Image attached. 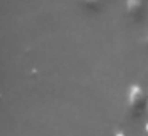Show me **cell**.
<instances>
[{"instance_id":"obj_2","label":"cell","mask_w":148,"mask_h":136,"mask_svg":"<svg viewBox=\"0 0 148 136\" xmlns=\"http://www.w3.org/2000/svg\"><path fill=\"white\" fill-rule=\"evenodd\" d=\"M126 7H127V13L132 16H138L143 8V0H126Z\"/></svg>"},{"instance_id":"obj_4","label":"cell","mask_w":148,"mask_h":136,"mask_svg":"<svg viewBox=\"0 0 148 136\" xmlns=\"http://www.w3.org/2000/svg\"><path fill=\"white\" fill-rule=\"evenodd\" d=\"M115 136H126V135H124V133H121V131H118V133H116Z\"/></svg>"},{"instance_id":"obj_6","label":"cell","mask_w":148,"mask_h":136,"mask_svg":"<svg viewBox=\"0 0 148 136\" xmlns=\"http://www.w3.org/2000/svg\"><path fill=\"white\" fill-rule=\"evenodd\" d=\"M147 110H148V103H147Z\"/></svg>"},{"instance_id":"obj_5","label":"cell","mask_w":148,"mask_h":136,"mask_svg":"<svg viewBox=\"0 0 148 136\" xmlns=\"http://www.w3.org/2000/svg\"><path fill=\"white\" fill-rule=\"evenodd\" d=\"M145 131H147V133H148V123H147V126H145Z\"/></svg>"},{"instance_id":"obj_3","label":"cell","mask_w":148,"mask_h":136,"mask_svg":"<svg viewBox=\"0 0 148 136\" xmlns=\"http://www.w3.org/2000/svg\"><path fill=\"white\" fill-rule=\"evenodd\" d=\"M84 7L91 8V10H99L100 8V0H81Z\"/></svg>"},{"instance_id":"obj_1","label":"cell","mask_w":148,"mask_h":136,"mask_svg":"<svg viewBox=\"0 0 148 136\" xmlns=\"http://www.w3.org/2000/svg\"><path fill=\"white\" fill-rule=\"evenodd\" d=\"M148 103V98L145 94V91L142 90V87L138 85H132L129 88V98H127V106L132 115H138L143 110L145 104Z\"/></svg>"},{"instance_id":"obj_7","label":"cell","mask_w":148,"mask_h":136,"mask_svg":"<svg viewBox=\"0 0 148 136\" xmlns=\"http://www.w3.org/2000/svg\"><path fill=\"white\" fill-rule=\"evenodd\" d=\"M147 40H148V39H147Z\"/></svg>"}]
</instances>
